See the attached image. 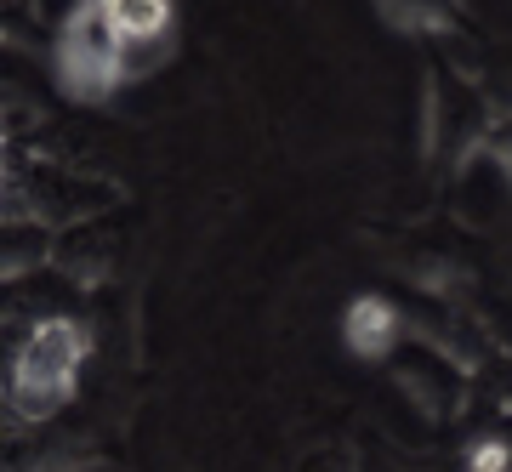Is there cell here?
<instances>
[{"label": "cell", "instance_id": "6da1fadb", "mask_svg": "<svg viewBox=\"0 0 512 472\" xmlns=\"http://www.w3.org/2000/svg\"><path fill=\"white\" fill-rule=\"evenodd\" d=\"M92 359V325L86 319H69V313H52L29 325V336L12 353V370H6V399H12V416L18 421H52L63 404L74 399L80 387V364Z\"/></svg>", "mask_w": 512, "mask_h": 472}, {"label": "cell", "instance_id": "7a4b0ae2", "mask_svg": "<svg viewBox=\"0 0 512 472\" xmlns=\"http://www.w3.org/2000/svg\"><path fill=\"white\" fill-rule=\"evenodd\" d=\"M126 57L131 46L114 35V23L103 18L97 0H74V12L63 18V35H57V86L80 97V103H103L126 86Z\"/></svg>", "mask_w": 512, "mask_h": 472}, {"label": "cell", "instance_id": "3957f363", "mask_svg": "<svg viewBox=\"0 0 512 472\" xmlns=\"http://www.w3.org/2000/svg\"><path fill=\"white\" fill-rule=\"evenodd\" d=\"M404 325H399V308L387 302V296L365 291V296H353L348 313H342V342H348L353 359H387L393 347H399Z\"/></svg>", "mask_w": 512, "mask_h": 472}, {"label": "cell", "instance_id": "277c9868", "mask_svg": "<svg viewBox=\"0 0 512 472\" xmlns=\"http://www.w3.org/2000/svg\"><path fill=\"white\" fill-rule=\"evenodd\" d=\"M97 6L126 46H165L171 40V18H177L171 0H97Z\"/></svg>", "mask_w": 512, "mask_h": 472}, {"label": "cell", "instance_id": "5b68a950", "mask_svg": "<svg viewBox=\"0 0 512 472\" xmlns=\"http://www.w3.org/2000/svg\"><path fill=\"white\" fill-rule=\"evenodd\" d=\"M46 234H40L29 217L18 222H0V273H35L40 262H46Z\"/></svg>", "mask_w": 512, "mask_h": 472}, {"label": "cell", "instance_id": "8992f818", "mask_svg": "<svg viewBox=\"0 0 512 472\" xmlns=\"http://www.w3.org/2000/svg\"><path fill=\"white\" fill-rule=\"evenodd\" d=\"M467 472H512V444L507 438H478L467 450Z\"/></svg>", "mask_w": 512, "mask_h": 472}, {"label": "cell", "instance_id": "52a82bcc", "mask_svg": "<svg viewBox=\"0 0 512 472\" xmlns=\"http://www.w3.org/2000/svg\"><path fill=\"white\" fill-rule=\"evenodd\" d=\"M46 472H120V467H109V461H74V467H46Z\"/></svg>", "mask_w": 512, "mask_h": 472}, {"label": "cell", "instance_id": "ba28073f", "mask_svg": "<svg viewBox=\"0 0 512 472\" xmlns=\"http://www.w3.org/2000/svg\"><path fill=\"white\" fill-rule=\"evenodd\" d=\"M0 137H6V131H0Z\"/></svg>", "mask_w": 512, "mask_h": 472}]
</instances>
